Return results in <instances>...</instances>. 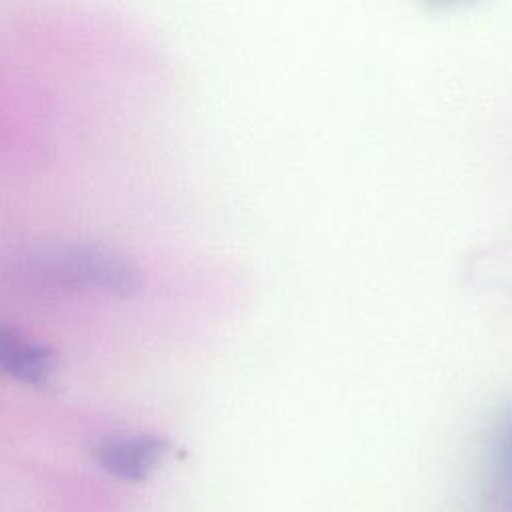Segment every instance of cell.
<instances>
[{"label": "cell", "instance_id": "6da1fadb", "mask_svg": "<svg viewBox=\"0 0 512 512\" xmlns=\"http://www.w3.org/2000/svg\"><path fill=\"white\" fill-rule=\"evenodd\" d=\"M168 446L156 436H124L112 438L98 446L96 458L100 466L122 480L146 478L164 458Z\"/></svg>", "mask_w": 512, "mask_h": 512}, {"label": "cell", "instance_id": "7a4b0ae2", "mask_svg": "<svg viewBox=\"0 0 512 512\" xmlns=\"http://www.w3.org/2000/svg\"><path fill=\"white\" fill-rule=\"evenodd\" d=\"M54 352L12 326L0 324V372L16 380L40 384L54 368Z\"/></svg>", "mask_w": 512, "mask_h": 512}, {"label": "cell", "instance_id": "3957f363", "mask_svg": "<svg viewBox=\"0 0 512 512\" xmlns=\"http://www.w3.org/2000/svg\"><path fill=\"white\" fill-rule=\"evenodd\" d=\"M490 504L494 512H512V406L496 420L490 440Z\"/></svg>", "mask_w": 512, "mask_h": 512}]
</instances>
